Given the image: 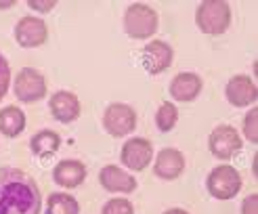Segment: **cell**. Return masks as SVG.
<instances>
[{"label":"cell","mask_w":258,"mask_h":214,"mask_svg":"<svg viewBox=\"0 0 258 214\" xmlns=\"http://www.w3.org/2000/svg\"><path fill=\"white\" fill-rule=\"evenodd\" d=\"M40 187L19 168H0V214H40Z\"/></svg>","instance_id":"cell-1"},{"label":"cell","mask_w":258,"mask_h":214,"mask_svg":"<svg viewBox=\"0 0 258 214\" xmlns=\"http://www.w3.org/2000/svg\"><path fill=\"white\" fill-rule=\"evenodd\" d=\"M196 23L204 34H225L231 25V7L225 0H204L196 11Z\"/></svg>","instance_id":"cell-2"},{"label":"cell","mask_w":258,"mask_h":214,"mask_svg":"<svg viewBox=\"0 0 258 214\" xmlns=\"http://www.w3.org/2000/svg\"><path fill=\"white\" fill-rule=\"evenodd\" d=\"M158 13L149 5L135 3L124 13V32L135 40H145L158 32Z\"/></svg>","instance_id":"cell-3"},{"label":"cell","mask_w":258,"mask_h":214,"mask_svg":"<svg viewBox=\"0 0 258 214\" xmlns=\"http://www.w3.org/2000/svg\"><path fill=\"white\" fill-rule=\"evenodd\" d=\"M208 193L214 199H233L241 191V174L233 166H216L206 179Z\"/></svg>","instance_id":"cell-4"},{"label":"cell","mask_w":258,"mask_h":214,"mask_svg":"<svg viewBox=\"0 0 258 214\" xmlns=\"http://www.w3.org/2000/svg\"><path fill=\"white\" fill-rule=\"evenodd\" d=\"M13 91H15V97L23 101V103H36V101L46 97V78L34 67H23L15 76Z\"/></svg>","instance_id":"cell-5"},{"label":"cell","mask_w":258,"mask_h":214,"mask_svg":"<svg viewBox=\"0 0 258 214\" xmlns=\"http://www.w3.org/2000/svg\"><path fill=\"white\" fill-rule=\"evenodd\" d=\"M241 136L239 132L229 124H218L210 132L208 138V149L210 154L218 160H231L241 151Z\"/></svg>","instance_id":"cell-6"},{"label":"cell","mask_w":258,"mask_h":214,"mask_svg":"<svg viewBox=\"0 0 258 214\" xmlns=\"http://www.w3.org/2000/svg\"><path fill=\"white\" fill-rule=\"evenodd\" d=\"M103 128L111 136H126L137 128V111L126 103H111L103 113Z\"/></svg>","instance_id":"cell-7"},{"label":"cell","mask_w":258,"mask_h":214,"mask_svg":"<svg viewBox=\"0 0 258 214\" xmlns=\"http://www.w3.org/2000/svg\"><path fill=\"white\" fill-rule=\"evenodd\" d=\"M120 160L128 170H145L151 160H153V145L149 138L143 136H133L124 143L122 151H120Z\"/></svg>","instance_id":"cell-8"},{"label":"cell","mask_w":258,"mask_h":214,"mask_svg":"<svg viewBox=\"0 0 258 214\" xmlns=\"http://www.w3.org/2000/svg\"><path fill=\"white\" fill-rule=\"evenodd\" d=\"M48 38V28L40 17L25 15L15 25V40L23 48H36L42 46Z\"/></svg>","instance_id":"cell-9"},{"label":"cell","mask_w":258,"mask_h":214,"mask_svg":"<svg viewBox=\"0 0 258 214\" xmlns=\"http://www.w3.org/2000/svg\"><path fill=\"white\" fill-rule=\"evenodd\" d=\"M143 67L147 74L151 76H158L162 72H166L172 65V59H174V50L168 42L164 40H151L145 48H143Z\"/></svg>","instance_id":"cell-10"},{"label":"cell","mask_w":258,"mask_h":214,"mask_svg":"<svg viewBox=\"0 0 258 214\" xmlns=\"http://www.w3.org/2000/svg\"><path fill=\"white\" fill-rule=\"evenodd\" d=\"M48 109H50V116L61 124H72L82 113L80 99L70 91H57L48 99Z\"/></svg>","instance_id":"cell-11"},{"label":"cell","mask_w":258,"mask_h":214,"mask_svg":"<svg viewBox=\"0 0 258 214\" xmlns=\"http://www.w3.org/2000/svg\"><path fill=\"white\" fill-rule=\"evenodd\" d=\"M225 95H227V101L233 107H248V105L256 103L258 88H256V84H254V80L250 78V76L237 74L227 82Z\"/></svg>","instance_id":"cell-12"},{"label":"cell","mask_w":258,"mask_h":214,"mask_svg":"<svg viewBox=\"0 0 258 214\" xmlns=\"http://www.w3.org/2000/svg\"><path fill=\"white\" fill-rule=\"evenodd\" d=\"M183 170H185V156L174 147L162 149L156 158V164H153V174L162 181H174L183 174Z\"/></svg>","instance_id":"cell-13"},{"label":"cell","mask_w":258,"mask_h":214,"mask_svg":"<svg viewBox=\"0 0 258 214\" xmlns=\"http://www.w3.org/2000/svg\"><path fill=\"white\" fill-rule=\"evenodd\" d=\"M99 183L103 189H107L111 193H133L137 189V179L133 174H128L120 166H103L99 172Z\"/></svg>","instance_id":"cell-14"},{"label":"cell","mask_w":258,"mask_h":214,"mask_svg":"<svg viewBox=\"0 0 258 214\" xmlns=\"http://www.w3.org/2000/svg\"><path fill=\"white\" fill-rule=\"evenodd\" d=\"M204 88V82L198 74L193 72H183L176 74L172 82H170V95L172 99L180 101V103H189V101H196Z\"/></svg>","instance_id":"cell-15"},{"label":"cell","mask_w":258,"mask_h":214,"mask_svg":"<svg viewBox=\"0 0 258 214\" xmlns=\"http://www.w3.org/2000/svg\"><path fill=\"white\" fill-rule=\"evenodd\" d=\"M53 179L61 187L76 189V187H80L86 179V166L78 160H61L53 170Z\"/></svg>","instance_id":"cell-16"},{"label":"cell","mask_w":258,"mask_h":214,"mask_svg":"<svg viewBox=\"0 0 258 214\" xmlns=\"http://www.w3.org/2000/svg\"><path fill=\"white\" fill-rule=\"evenodd\" d=\"M61 145V136L55 132V130H40V132H36L32 136V141H30V149H32V154L36 158H40V160H46L50 156H55L57 154V149Z\"/></svg>","instance_id":"cell-17"},{"label":"cell","mask_w":258,"mask_h":214,"mask_svg":"<svg viewBox=\"0 0 258 214\" xmlns=\"http://www.w3.org/2000/svg\"><path fill=\"white\" fill-rule=\"evenodd\" d=\"M25 128V113L17 105H9L0 109V132L9 138H15Z\"/></svg>","instance_id":"cell-18"},{"label":"cell","mask_w":258,"mask_h":214,"mask_svg":"<svg viewBox=\"0 0 258 214\" xmlns=\"http://www.w3.org/2000/svg\"><path fill=\"white\" fill-rule=\"evenodd\" d=\"M46 214H80V204L70 193H50L46 199Z\"/></svg>","instance_id":"cell-19"},{"label":"cell","mask_w":258,"mask_h":214,"mask_svg":"<svg viewBox=\"0 0 258 214\" xmlns=\"http://www.w3.org/2000/svg\"><path fill=\"white\" fill-rule=\"evenodd\" d=\"M176 122H178V109L170 101H164L156 113V126L160 128V132H170L176 126Z\"/></svg>","instance_id":"cell-20"},{"label":"cell","mask_w":258,"mask_h":214,"mask_svg":"<svg viewBox=\"0 0 258 214\" xmlns=\"http://www.w3.org/2000/svg\"><path fill=\"white\" fill-rule=\"evenodd\" d=\"M101 214H135V208L131 204V199L124 197H113L103 206Z\"/></svg>","instance_id":"cell-21"},{"label":"cell","mask_w":258,"mask_h":214,"mask_svg":"<svg viewBox=\"0 0 258 214\" xmlns=\"http://www.w3.org/2000/svg\"><path fill=\"white\" fill-rule=\"evenodd\" d=\"M243 134L250 143H256L258 141V109L252 107L248 111V116L243 118Z\"/></svg>","instance_id":"cell-22"},{"label":"cell","mask_w":258,"mask_h":214,"mask_svg":"<svg viewBox=\"0 0 258 214\" xmlns=\"http://www.w3.org/2000/svg\"><path fill=\"white\" fill-rule=\"evenodd\" d=\"M9 84H11V65L5 59V55L0 53V101L5 99V95L9 91Z\"/></svg>","instance_id":"cell-23"},{"label":"cell","mask_w":258,"mask_h":214,"mask_svg":"<svg viewBox=\"0 0 258 214\" xmlns=\"http://www.w3.org/2000/svg\"><path fill=\"white\" fill-rule=\"evenodd\" d=\"M241 214H258V195L252 193L243 199L241 204Z\"/></svg>","instance_id":"cell-24"},{"label":"cell","mask_w":258,"mask_h":214,"mask_svg":"<svg viewBox=\"0 0 258 214\" xmlns=\"http://www.w3.org/2000/svg\"><path fill=\"white\" fill-rule=\"evenodd\" d=\"M28 7L32 11H38V13H48V11H53L57 7V3H55V0H44V3H42V0H40V3H38V0H30Z\"/></svg>","instance_id":"cell-25"},{"label":"cell","mask_w":258,"mask_h":214,"mask_svg":"<svg viewBox=\"0 0 258 214\" xmlns=\"http://www.w3.org/2000/svg\"><path fill=\"white\" fill-rule=\"evenodd\" d=\"M164 214H189V212L183 210V208H170V210H166Z\"/></svg>","instance_id":"cell-26"},{"label":"cell","mask_w":258,"mask_h":214,"mask_svg":"<svg viewBox=\"0 0 258 214\" xmlns=\"http://www.w3.org/2000/svg\"><path fill=\"white\" fill-rule=\"evenodd\" d=\"M15 5H17L15 0H9V3H0V9H13Z\"/></svg>","instance_id":"cell-27"}]
</instances>
